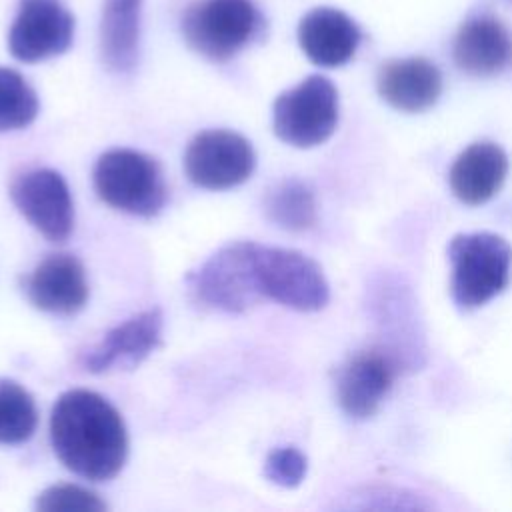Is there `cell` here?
<instances>
[{
  "label": "cell",
  "mask_w": 512,
  "mask_h": 512,
  "mask_svg": "<svg viewBox=\"0 0 512 512\" xmlns=\"http://www.w3.org/2000/svg\"><path fill=\"white\" fill-rule=\"evenodd\" d=\"M106 508L96 492L78 484H54L36 498V510L42 512H104Z\"/></svg>",
  "instance_id": "obj_23"
},
{
  "label": "cell",
  "mask_w": 512,
  "mask_h": 512,
  "mask_svg": "<svg viewBox=\"0 0 512 512\" xmlns=\"http://www.w3.org/2000/svg\"><path fill=\"white\" fill-rule=\"evenodd\" d=\"M338 124V90L320 74L282 92L272 106L274 134L296 148L326 142Z\"/></svg>",
  "instance_id": "obj_5"
},
{
  "label": "cell",
  "mask_w": 512,
  "mask_h": 512,
  "mask_svg": "<svg viewBox=\"0 0 512 512\" xmlns=\"http://www.w3.org/2000/svg\"><path fill=\"white\" fill-rule=\"evenodd\" d=\"M142 0H104L100 18V56L108 70L126 74L138 60Z\"/></svg>",
  "instance_id": "obj_19"
},
{
  "label": "cell",
  "mask_w": 512,
  "mask_h": 512,
  "mask_svg": "<svg viewBox=\"0 0 512 512\" xmlns=\"http://www.w3.org/2000/svg\"><path fill=\"white\" fill-rule=\"evenodd\" d=\"M264 212L276 226L290 232H302L316 222V196L306 182L286 178L268 190Z\"/></svg>",
  "instance_id": "obj_20"
},
{
  "label": "cell",
  "mask_w": 512,
  "mask_h": 512,
  "mask_svg": "<svg viewBox=\"0 0 512 512\" xmlns=\"http://www.w3.org/2000/svg\"><path fill=\"white\" fill-rule=\"evenodd\" d=\"M452 56L466 74L494 76L512 62V36L498 18L490 14L474 16L460 26Z\"/></svg>",
  "instance_id": "obj_17"
},
{
  "label": "cell",
  "mask_w": 512,
  "mask_h": 512,
  "mask_svg": "<svg viewBox=\"0 0 512 512\" xmlns=\"http://www.w3.org/2000/svg\"><path fill=\"white\" fill-rule=\"evenodd\" d=\"M196 298L216 310L244 312L262 300L256 272V242H232L218 248L190 274Z\"/></svg>",
  "instance_id": "obj_6"
},
{
  "label": "cell",
  "mask_w": 512,
  "mask_h": 512,
  "mask_svg": "<svg viewBox=\"0 0 512 512\" xmlns=\"http://www.w3.org/2000/svg\"><path fill=\"white\" fill-rule=\"evenodd\" d=\"M24 292L42 312L70 316L88 300V280L82 262L72 254H50L24 280Z\"/></svg>",
  "instance_id": "obj_14"
},
{
  "label": "cell",
  "mask_w": 512,
  "mask_h": 512,
  "mask_svg": "<svg viewBox=\"0 0 512 512\" xmlns=\"http://www.w3.org/2000/svg\"><path fill=\"white\" fill-rule=\"evenodd\" d=\"M162 312L144 310L112 330L82 354V368L104 374L120 368H134L162 344Z\"/></svg>",
  "instance_id": "obj_13"
},
{
  "label": "cell",
  "mask_w": 512,
  "mask_h": 512,
  "mask_svg": "<svg viewBox=\"0 0 512 512\" xmlns=\"http://www.w3.org/2000/svg\"><path fill=\"white\" fill-rule=\"evenodd\" d=\"M38 426V408L30 392L10 378H0V444H22Z\"/></svg>",
  "instance_id": "obj_21"
},
{
  "label": "cell",
  "mask_w": 512,
  "mask_h": 512,
  "mask_svg": "<svg viewBox=\"0 0 512 512\" xmlns=\"http://www.w3.org/2000/svg\"><path fill=\"white\" fill-rule=\"evenodd\" d=\"M94 190L108 206L144 218L156 216L168 196L158 162L130 148L108 150L96 160Z\"/></svg>",
  "instance_id": "obj_3"
},
{
  "label": "cell",
  "mask_w": 512,
  "mask_h": 512,
  "mask_svg": "<svg viewBox=\"0 0 512 512\" xmlns=\"http://www.w3.org/2000/svg\"><path fill=\"white\" fill-rule=\"evenodd\" d=\"M74 38V16L62 0H18L8 32L10 54L26 64L66 52Z\"/></svg>",
  "instance_id": "obj_9"
},
{
  "label": "cell",
  "mask_w": 512,
  "mask_h": 512,
  "mask_svg": "<svg viewBox=\"0 0 512 512\" xmlns=\"http://www.w3.org/2000/svg\"><path fill=\"white\" fill-rule=\"evenodd\" d=\"M372 310L382 336L380 346L392 354L400 370L418 368L424 358V334L410 286L398 276H384L376 282Z\"/></svg>",
  "instance_id": "obj_10"
},
{
  "label": "cell",
  "mask_w": 512,
  "mask_h": 512,
  "mask_svg": "<svg viewBox=\"0 0 512 512\" xmlns=\"http://www.w3.org/2000/svg\"><path fill=\"white\" fill-rule=\"evenodd\" d=\"M508 166V154L498 144L474 142L452 162L448 172L450 190L468 206L484 204L502 188Z\"/></svg>",
  "instance_id": "obj_18"
},
{
  "label": "cell",
  "mask_w": 512,
  "mask_h": 512,
  "mask_svg": "<svg viewBox=\"0 0 512 512\" xmlns=\"http://www.w3.org/2000/svg\"><path fill=\"white\" fill-rule=\"evenodd\" d=\"M50 442L70 472L92 482L114 478L128 456L122 414L104 396L84 388L66 390L54 402Z\"/></svg>",
  "instance_id": "obj_1"
},
{
  "label": "cell",
  "mask_w": 512,
  "mask_h": 512,
  "mask_svg": "<svg viewBox=\"0 0 512 512\" xmlns=\"http://www.w3.org/2000/svg\"><path fill=\"white\" fill-rule=\"evenodd\" d=\"M10 198L44 238L62 242L70 236L74 228V202L60 172L52 168L26 170L14 178Z\"/></svg>",
  "instance_id": "obj_11"
},
{
  "label": "cell",
  "mask_w": 512,
  "mask_h": 512,
  "mask_svg": "<svg viewBox=\"0 0 512 512\" xmlns=\"http://www.w3.org/2000/svg\"><path fill=\"white\" fill-rule=\"evenodd\" d=\"M358 24L338 8L320 6L306 12L298 24V42L310 62L336 68L346 64L360 44Z\"/></svg>",
  "instance_id": "obj_15"
},
{
  "label": "cell",
  "mask_w": 512,
  "mask_h": 512,
  "mask_svg": "<svg viewBox=\"0 0 512 512\" xmlns=\"http://www.w3.org/2000/svg\"><path fill=\"white\" fill-rule=\"evenodd\" d=\"M260 24L252 0H194L180 18L186 44L212 62L236 56L258 34Z\"/></svg>",
  "instance_id": "obj_4"
},
{
  "label": "cell",
  "mask_w": 512,
  "mask_h": 512,
  "mask_svg": "<svg viewBox=\"0 0 512 512\" xmlns=\"http://www.w3.org/2000/svg\"><path fill=\"white\" fill-rule=\"evenodd\" d=\"M448 258L452 264L450 296L460 310L484 306L510 282L512 246L500 234H456L448 244Z\"/></svg>",
  "instance_id": "obj_2"
},
{
  "label": "cell",
  "mask_w": 512,
  "mask_h": 512,
  "mask_svg": "<svg viewBox=\"0 0 512 512\" xmlns=\"http://www.w3.org/2000/svg\"><path fill=\"white\" fill-rule=\"evenodd\" d=\"M256 166L248 138L232 130H204L184 152V170L192 184L206 190H228L246 182Z\"/></svg>",
  "instance_id": "obj_8"
},
{
  "label": "cell",
  "mask_w": 512,
  "mask_h": 512,
  "mask_svg": "<svg viewBox=\"0 0 512 512\" xmlns=\"http://www.w3.org/2000/svg\"><path fill=\"white\" fill-rule=\"evenodd\" d=\"M40 110L38 96L28 80L6 66H0V132L30 126Z\"/></svg>",
  "instance_id": "obj_22"
},
{
  "label": "cell",
  "mask_w": 512,
  "mask_h": 512,
  "mask_svg": "<svg viewBox=\"0 0 512 512\" xmlns=\"http://www.w3.org/2000/svg\"><path fill=\"white\" fill-rule=\"evenodd\" d=\"M398 372V362L382 346L352 354L336 372L338 406L354 420L370 418L392 388Z\"/></svg>",
  "instance_id": "obj_12"
},
{
  "label": "cell",
  "mask_w": 512,
  "mask_h": 512,
  "mask_svg": "<svg viewBox=\"0 0 512 512\" xmlns=\"http://www.w3.org/2000/svg\"><path fill=\"white\" fill-rule=\"evenodd\" d=\"M308 472V458L296 446H280L268 452L262 474L282 488H296Z\"/></svg>",
  "instance_id": "obj_24"
},
{
  "label": "cell",
  "mask_w": 512,
  "mask_h": 512,
  "mask_svg": "<svg viewBox=\"0 0 512 512\" xmlns=\"http://www.w3.org/2000/svg\"><path fill=\"white\" fill-rule=\"evenodd\" d=\"M256 272L262 298L286 308L316 312L330 300V286L320 264L298 250L256 242Z\"/></svg>",
  "instance_id": "obj_7"
},
{
  "label": "cell",
  "mask_w": 512,
  "mask_h": 512,
  "mask_svg": "<svg viewBox=\"0 0 512 512\" xmlns=\"http://www.w3.org/2000/svg\"><path fill=\"white\" fill-rule=\"evenodd\" d=\"M380 98L402 112L432 108L442 94V74L426 58H398L380 66L376 76Z\"/></svg>",
  "instance_id": "obj_16"
}]
</instances>
